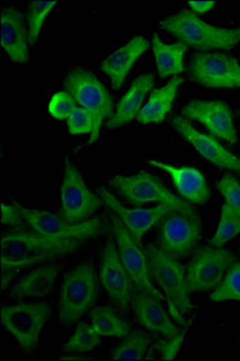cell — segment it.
I'll list each match as a JSON object with an SVG mask.
<instances>
[{"mask_svg":"<svg viewBox=\"0 0 240 361\" xmlns=\"http://www.w3.org/2000/svg\"><path fill=\"white\" fill-rule=\"evenodd\" d=\"M83 241L54 238L37 231H13L1 238V269L18 272L25 267L50 262L78 250Z\"/></svg>","mask_w":240,"mask_h":361,"instance_id":"cell-1","label":"cell"},{"mask_svg":"<svg viewBox=\"0 0 240 361\" xmlns=\"http://www.w3.org/2000/svg\"><path fill=\"white\" fill-rule=\"evenodd\" d=\"M161 28L179 42L200 52L231 49L240 42V29H227L204 22L191 10H184L162 20Z\"/></svg>","mask_w":240,"mask_h":361,"instance_id":"cell-2","label":"cell"},{"mask_svg":"<svg viewBox=\"0 0 240 361\" xmlns=\"http://www.w3.org/2000/svg\"><path fill=\"white\" fill-rule=\"evenodd\" d=\"M149 262L150 275L163 290L169 306L170 314L179 325L187 326L186 320L182 317L192 311L193 304L187 290L186 269L179 263L178 259L170 257L160 247L149 245L145 248Z\"/></svg>","mask_w":240,"mask_h":361,"instance_id":"cell-3","label":"cell"},{"mask_svg":"<svg viewBox=\"0 0 240 361\" xmlns=\"http://www.w3.org/2000/svg\"><path fill=\"white\" fill-rule=\"evenodd\" d=\"M110 185L132 205L141 206L155 202L158 205L169 206L170 209L179 214L190 216L197 214L190 202H184L172 193L152 173L141 171L132 176L112 177Z\"/></svg>","mask_w":240,"mask_h":361,"instance_id":"cell-4","label":"cell"},{"mask_svg":"<svg viewBox=\"0 0 240 361\" xmlns=\"http://www.w3.org/2000/svg\"><path fill=\"white\" fill-rule=\"evenodd\" d=\"M64 88L73 95L80 107L93 116L95 127L88 144H95L100 137L104 119L110 117L114 110V103L108 90L91 71L83 68L71 70L64 80Z\"/></svg>","mask_w":240,"mask_h":361,"instance_id":"cell-5","label":"cell"},{"mask_svg":"<svg viewBox=\"0 0 240 361\" xmlns=\"http://www.w3.org/2000/svg\"><path fill=\"white\" fill-rule=\"evenodd\" d=\"M97 296L98 281L93 267L81 264L73 269L63 282L59 299V322L63 325L76 323L93 306Z\"/></svg>","mask_w":240,"mask_h":361,"instance_id":"cell-6","label":"cell"},{"mask_svg":"<svg viewBox=\"0 0 240 361\" xmlns=\"http://www.w3.org/2000/svg\"><path fill=\"white\" fill-rule=\"evenodd\" d=\"M50 317V305L46 302H22L13 306H3L0 320L25 352H33L39 345L42 328Z\"/></svg>","mask_w":240,"mask_h":361,"instance_id":"cell-7","label":"cell"},{"mask_svg":"<svg viewBox=\"0 0 240 361\" xmlns=\"http://www.w3.org/2000/svg\"><path fill=\"white\" fill-rule=\"evenodd\" d=\"M102 202V199L88 189L71 159L66 158L61 187V207L57 216L69 224L83 223L100 209Z\"/></svg>","mask_w":240,"mask_h":361,"instance_id":"cell-8","label":"cell"},{"mask_svg":"<svg viewBox=\"0 0 240 361\" xmlns=\"http://www.w3.org/2000/svg\"><path fill=\"white\" fill-rule=\"evenodd\" d=\"M236 263V255L222 247H202L186 267L188 293L214 290L224 281L229 267Z\"/></svg>","mask_w":240,"mask_h":361,"instance_id":"cell-9","label":"cell"},{"mask_svg":"<svg viewBox=\"0 0 240 361\" xmlns=\"http://www.w3.org/2000/svg\"><path fill=\"white\" fill-rule=\"evenodd\" d=\"M112 228L116 238L121 260L131 276L136 289L138 292L149 294L160 301H164L166 296L153 286L151 281L148 257L145 252L141 250L140 245H138L119 217L112 216Z\"/></svg>","mask_w":240,"mask_h":361,"instance_id":"cell-10","label":"cell"},{"mask_svg":"<svg viewBox=\"0 0 240 361\" xmlns=\"http://www.w3.org/2000/svg\"><path fill=\"white\" fill-rule=\"evenodd\" d=\"M190 78L208 88H240V63L219 52H197L191 59Z\"/></svg>","mask_w":240,"mask_h":361,"instance_id":"cell-11","label":"cell"},{"mask_svg":"<svg viewBox=\"0 0 240 361\" xmlns=\"http://www.w3.org/2000/svg\"><path fill=\"white\" fill-rule=\"evenodd\" d=\"M13 204L21 211L25 222L39 234L54 238H76L86 241L88 238H97L103 233V221L95 218L91 221H85L78 224H69L56 214L42 211V209H30Z\"/></svg>","mask_w":240,"mask_h":361,"instance_id":"cell-12","label":"cell"},{"mask_svg":"<svg viewBox=\"0 0 240 361\" xmlns=\"http://www.w3.org/2000/svg\"><path fill=\"white\" fill-rule=\"evenodd\" d=\"M200 238L198 214L172 212L163 218L158 231L160 248L173 258H184L193 250Z\"/></svg>","mask_w":240,"mask_h":361,"instance_id":"cell-13","label":"cell"},{"mask_svg":"<svg viewBox=\"0 0 240 361\" xmlns=\"http://www.w3.org/2000/svg\"><path fill=\"white\" fill-rule=\"evenodd\" d=\"M100 281L112 302L127 312L132 305L134 284L114 243H108L104 246L100 259Z\"/></svg>","mask_w":240,"mask_h":361,"instance_id":"cell-14","label":"cell"},{"mask_svg":"<svg viewBox=\"0 0 240 361\" xmlns=\"http://www.w3.org/2000/svg\"><path fill=\"white\" fill-rule=\"evenodd\" d=\"M182 115L204 124L212 135L229 144H236V126L227 104L221 100H192L184 106Z\"/></svg>","mask_w":240,"mask_h":361,"instance_id":"cell-15","label":"cell"},{"mask_svg":"<svg viewBox=\"0 0 240 361\" xmlns=\"http://www.w3.org/2000/svg\"><path fill=\"white\" fill-rule=\"evenodd\" d=\"M100 194L102 202L112 214H116L138 245H141V238L151 228L168 214L175 212L174 209L166 205H158L153 209H127L105 187L100 189Z\"/></svg>","mask_w":240,"mask_h":361,"instance_id":"cell-16","label":"cell"},{"mask_svg":"<svg viewBox=\"0 0 240 361\" xmlns=\"http://www.w3.org/2000/svg\"><path fill=\"white\" fill-rule=\"evenodd\" d=\"M172 126L200 156L210 161L211 164L240 173V158L227 151L224 146H221L212 136L205 135L203 133L196 130L190 122L181 116H174L172 118Z\"/></svg>","mask_w":240,"mask_h":361,"instance_id":"cell-17","label":"cell"},{"mask_svg":"<svg viewBox=\"0 0 240 361\" xmlns=\"http://www.w3.org/2000/svg\"><path fill=\"white\" fill-rule=\"evenodd\" d=\"M150 42L143 37H134L124 46L115 49L100 63V69L108 75L112 90H119L124 86L126 78L133 66L137 63L141 54L149 49Z\"/></svg>","mask_w":240,"mask_h":361,"instance_id":"cell-18","label":"cell"},{"mask_svg":"<svg viewBox=\"0 0 240 361\" xmlns=\"http://www.w3.org/2000/svg\"><path fill=\"white\" fill-rule=\"evenodd\" d=\"M0 40L8 58L13 63L25 64L30 61L28 32L25 30L22 13L13 8L6 6L1 11Z\"/></svg>","mask_w":240,"mask_h":361,"instance_id":"cell-19","label":"cell"},{"mask_svg":"<svg viewBox=\"0 0 240 361\" xmlns=\"http://www.w3.org/2000/svg\"><path fill=\"white\" fill-rule=\"evenodd\" d=\"M148 163L153 168L160 169L168 173L173 180L176 190L187 202L196 205H204L209 200L210 194L208 190L207 182L203 173L197 169L188 166L179 168L162 160L149 159Z\"/></svg>","mask_w":240,"mask_h":361,"instance_id":"cell-20","label":"cell"},{"mask_svg":"<svg viewBox=\"0 0 240 361\" xmlns=\"http://www.w3.org/2000/svg\"><path fill=\"white\" fill-rule=\"evenodd\" d=\"M161 302L156 298L138 290L132 299L133 310L141 326L162 336H176L181 330L174 324Z\"/></svg>","mask_w":240,"mask_h":361,"instance_id":"cell-21","label":"cell"},{"mask_svg":"<svg viewBox=\"0 0 240 361\" xmlns=\"http://www.w3.org/2000/svg\"><path fill=\"white\" fill-rule=\"evenodd\" d=\"M155 85V76L152 74L140 75L133 81L128 92L117 104L116 110L109 121V129H117L131 121L137 118L143 109V103L146 95L152 90Z\"/></svg>","mask_w":240,"mask_h":361,"instance_id":"cell-22","label":"cell"},{"mask_svg":"<svg viewBox=\"0 0 240 361\" xmlns=\"http://www.w3.org/2000/svg\"><path fill=\"white\" fill-rule=\"evenodd\" d=\"M184 82V78L175 76L166 86L153 90L149 102L143 106L137 121L140 124H160L169 115L178 94L179 87Z\"/></svg>","mask_w":240,"mask_h":361,"instance_id":"cell-23","label":"cell"},{"mask_svg":"<svg viewBox=\"0 0 240 361\" xmlns=\"http://www.w3.org/2000/svg\"><path fill=\"white\" fill-rule=\"evenodd\" d=\"M59 276V267L56 265H45L32 271L11 289L10 296L13 299L23 298H45L54 288Z\"/></svg>","mask_w":240,"mask_h":361,"instance_id":"cell-24","label":"cell"},{"mask_svg":"<svg viewBox=\"0 0 240 361\" xmlns=\"http://www.w3.org/2000/svg\"><path fill=\"white\" fill-rule=\"evenodd\" d=\"M151 46H152L153 56H155L160 78H166L170 75L178 76L184 73L185 70L184 58L188 49V46L180 42L166 44L162 42L157 34H153Z\"/></svg>","mask_w":240,"mask_h":361,"instance_id":"cell-25","label":"cell"},{"mask_svg":"<svg viewBox=\"0 0 240 361\" xmlns=\"http://www.w3.org/2000/svg\"><path fill=\"white\" fill-rule=\"evenodd\" d=\"M92 325L100 336L126 337L131 334V326L110 307H95L90 312Z\"/></svg>","mask_w":240,"mask_h":361,"instance_id":"cell-26","label":"cell"},{"mask_svg":"<svg viewBox=\"0 0 240 361\" xmlns=\"http://www.w3.org/2000/svg\"><path fill=\"white\" fill-rule=\"evenodd\" d=\"M150 345L151 338L146 334L134 331L114 348L112 357L114 360H141L145 359Z\"/></svg>","mask_w":240,"mask_h":361,"instance_id":"cell-27","label":"cell"},{"mask_svg":"<svg viewBox=\"0 0 240 361\" xmlns=\"http://www.w3.org/2000/svg\"><path fill=\"white\" fill-rule=\"evenodd\" d=\"M100 335L88 323H80L71 338L63 345V353H88L100 345Z\"/></svg>","mask_w":240,"mask_h":361,"instance_id":"cell-28","label":"cell"},{"mask_svg":"<svg viewBox=\"0 0 240 361\" xmlns=\"http://www.w3.org/2000/svg\"><path fill=\"white\" fill-rule=\"evenodd\" d=\"M238 234H240V214L224 202L221 209L219 226L211 240V246L221 248Z\"/></svg>","mask_w":240,"mask_h":361,"instance_id":"cell-29","label":"cell"},{"mask_svg":"<svg viewBox=\"0 0 240 361\" xmlns=\"http://www.w3.org/2000/svg\"><path fill=\"white\" fill-rule=\"evenodd\" d=\"M57 5V1H30L27 11L28 20V42L33 46L39 40L42 33V25L46 17Z\"/></svg>","mask_w":240,"mask_h":361,"instance_id":"cell-30","label":"cell"},{"mask_svg":"<svg viewBox=\"0 0 240 361\" xmlns=\"http://www.w3.org/2000/svg\"><path fill=\"white\" fill-rule=\"evenodd\" d=\"M211 301H240V263H234L229 267L224 281L214 289L210 295Z\"/></svg>","mask_w":240,"mask_h":361,"instance_id":"cell-31","label":"cell"},{"mask_svg":"<svg viewBox=\"0 0 240 361\" xmlns=\"http://www.w3.org/2000/svg\"><path fill=\"white\" fill-rule=\"evenodd\" d=\"M66 122L71 135L92 134L95 130V122L93 116L83 107H75L74 111L71 112Z\"/></svg>","mask_w":240,"mask_h":361,"instance_id":"cell-32","label":"cell"},{"mask_svg":"<svg viewBox=\"0 0 240 361\" xmlns=\"http://www.w3.org/2000/svg\"><path fill=\"white\" fill-rule=\"evenodd\" d=\"M76 106L78 105H76L73 95L66 90H61L51 98L50 104H49V112L54 118L63 121V119L69 118V116L71 112L74 111Z\"/></svg>","mask_w":240,"mask_h":361,"instance_id":"cell-33","label":"cell"},{"mask_svg":"<svg viewBox=\"0 0 240 361\" xmlns=\"http://www.w3.org/2000/svg\"><path fill=\"white\" fill-rule=\"evenodd\" d=\"M217 189L222 194L226 204L240 214V182L232 175H224L217 182Z\"/></svg>","mask_w":240,"mask_h":361,"instance_id":"cell-34","label":"cell"},{"mask_svg":"<svg viewBox=\"0 0 240 361\" xmlns=\"http://www.w3.org/2000/svg\"><path fill=\"white\" fill-rule=\"evenodd\" d=\"M185 330H182L174 337H166V340L158 341L156 349L161 353L163 360H173L181 348L185 340Z\"/></svg>","mask_w":240,"mask_h":361,"instance_id":"cell-35","label":"cell"},{"mask_svg":"<svg viewBox=\"0 0 240 361\" xmlns=\"http://www.w3.org/2000/svg\"><path fill=\"white\" fill-rule=\"evenodd\" d=\"M23 216H22L21 211L18 209L15 204H1V223L3 226H22L23 222Z\"/></svg>","mask_w":240,"mask_h":361,"instance_id":"cell-36","label":"cell"},{"mask_svg":"<svg viewBox=\"0 0 240 361\" xmlns=\"http://www.w3.org/2000/svg\"><path fill=\"white\" fill-rule=\"evenodd\" d=\"M188 6L192 8V11L197 13H207L211 11L214 6H215V1H190Z\"/></svg>","mask_w":240,"mask_h":361,"instance_id":"cell-37","label":"cell"},{"mask_svg":"<svg viewBox=\"0 0 240 361\" xmlns=\"http://www.w3.org/2000/svg\"><path fill=\"white\" fill-rule=\"evenodd\" d=\"M16 274V271L1 269V289L3 290L8 288V284L11 283V281Z\"/></svg>","mask_w":240,"mask_h":361,"instance_id":"cell-38","label":"cell"},{"mask_svg":"<svg viewBox=\"0 0 240 361\" xmlns=\"http://www.w3.org/2000/svg\"><path fill=\"white\" fill-rule=\"evenodd\" d=\"M61 360H90L88 357H61Z\"/></svg>","mask_w":240,"mask_h":361,"instance_id":"cell-39","label":"cell"},{"mask_svg":"<svg viewBox=\"0 0 240 361\" xmlns=\"http://www.w3.org/2000/svg\"><path fill=\"white\" fill-rule=\"evenodd\" d=\"M239 115H240V114H239Z\"/></svg>","mask_w":240,"mask_h":361,"instance_id":"cell-40","label":"cell"}]
</instances>
